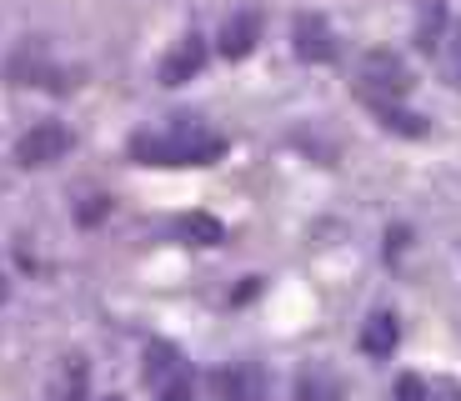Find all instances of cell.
I'll return each instance as SVG.
<instances>
[{"mask_svg": "<svg viewBox=\"0 0 461 401\" xmlns=\"http://www.w3.org/2000/svg\"><path fill=\"white\" fill-rule=\"evenodd\" d=\"M131 150H136V160H146V166H211V160L226 156V136L211 131L206 121H196V115H181L176 126L136 136Z\"/></svg>", "mask_w": 461, "mask_h": 401, "instance_id": "obj_1", "label": "cell"}, {"mask_svg": "<svg viewBox=\"0 0 461 401\" xmlns=\"http://www.w3.org/2000/svg\"><path fill=\"white\" fill-rule=\"evenodd\" d=\"M406 91H411V70H406L402 56H392V50H371V56L361 60L357 96L371 105V111H392V105H402Z\"/></svg>", "mask_w": 461, "mask_h": 401, "instance_id": "obj_2", "label": "cell"}, {"mask_svg": "<svg viewBox=\"0 0 461 401\" xmlns=\"http://www.w3.org/2000/svg\"><path fill=\"white\" fill-rule=\"evenodd\" d=\"M70 150V131L60 121H41L31 126L21 141H15V160H21L25 171H41V166H56L60 156Z\"/></svg>", "mask_w": 461, "mask_h": 401, "instance_id": "obj_3", "label": "cell"}, {"mask_svg": "<svg viewBox=\"0 0 461 401\" xmlns=\"http://www.w3.org/2000/svg\"><path fill=\"white\" fill-rule=\"evenodd\" d=\"M256 41H261V11H236L216 35V46L226 60H246L256 50Z\"/></svg>", "mask_w": 461, "mask_h": 401, "instance_id": "obj_4", "label": "cell"}, {"mask_svg": "<svg viewBox=\"0 0 461 401\" xmlns=\"http://www.w3.org/2000/svg\"><path fill=\"white\" fill-rule=\"evenodd\" d=\"M201 66H206V35H181L176 50L161 60V86H185Z\"/></svg>", "mask_w": 461, "mask_h": 401, "instance_id": "obj_5", "label": "cell"}, {"mask_svg": "<svg viewBox=\"0 0 461 401\" xmlns=\"http://www.w3.org/2000/svg\"><path fill=\"white\" fill-rule=\"evenodd\" d=\"M296 56L306 66H321V60L336 56V35L326 25V15H301L296 21Z\"/></svg>", "mask_w": 461, "mask_h": 401, "instance_id": "obj_6", "label": "cell"}, {"mask_svg": "<svg viewBox=\"0 0 461 401\" xmlns=\"http://www.w3.org/2000/svg\"><path fill=\"white\" fill-rule=\"evenodd\" d=\"M86 391H91V367L81 356H66L50 377V401H86Z\"/></svg>", "mask_w": 461, "mask_h": 401, "instance_id": "obj_7", "label": "cell"}, {"mask_svg": "<svg viewBox=\"0 0 461 401\" xmlns=\"http://www.w3.org/2000/svg\"><path fill=\"white\" fill-rule=\"evenodd\" d=\"M396 336H402V321H396L392 311H376V316L361 326V346H366V356H392Z\"/></svg>", "mask_w": 461, "mask_h": 401, "instance_id": "obj_8", "label": "cell"}, {"mask_svg": "<svg viewBox=\"0 0 461 401\" xmlns=\"http://www.w3.org/2000/svg\"><path fill=\"white\" fill-rule=\"evenodd\" d=\"M176 231H181L191 246H221V236H226V226H221L216 216H206V211H191V216L176 221Z\"/></svg>", "mask_w": 461, "mask_h": 401, "instance_id": "obj_9", "label": "cell"}, {"mask_svg": "<svg viewBox=\"0 0 461 401\" xmlns=\"http://www.w3.org/2000/svg\"><path fill=\"white\" fill-rule=\"evenodd\" d=\"M150 361H146V377L156 381V387H171L176 377H181V351L176 346H166V342H150Z\"/></svg>", "mask_w": 461, "mask_h": 401, "instance_id": "obj_10", "label": "cell"}, {"mask_svg": "<svg viewBox=\"0 0 461 401\" xmlns=\"http://www.w3.org/2000/svg\"><path fill=\"white\" fill-rule=\"evenodd\" d=\"M441 35H447V11H441V0H431L427 15H421V31H416V46L437 56V50H441Z\"/></svg>", "mask_w": 461, "mask_h": 401, "instance_id": "obj_11", "label": "cell"}, {"mask_svg": "<svg viewBox=\"0 0 461 401\" xmlns=\"http://www.w3.org/2000/svg\"><path fill=\"white\" fill-rule=\"evenodd\" d=\"M381 115V126L386 131H396V136H427V115H416V111H406V105H392V111H376Z\"/></svg>", "mask_w": 461, "mask_h": 401, "instance_id": "obj_12", "label": "cell"}, {"mask_svg": "<svg viewBox=\"0 0 461 401\" xmlns=\"http://www.w3.org/2000/svg\"><path fill=\"white\" fill-rule=\"evenodd\" d=\"M441 41H447V46L437 50V56H441V76H447L451 86L461 91V21L447 25V35H441Z\"/></svg>", "mask_w": 461, "mask_h": 401, "instance_id": "obj_13", "label": "cell"}, {"mask_svg": "<svg viewBox=\"0 0 461 401\" xmlns=\"http://www.w3.org/2000/svg\"><path fill=\"white\" fill-rule=\"evenodd\" d=\"M396 401H427V381H421V377H402V381H396Z\"/></svg>", "mask_w": 461, "mask_h": 401, "instance_id": "obj_14", "label": "cell"}, {"mask_svg": "<svg viewBox=\"0 0 461 401\" xmlns=\"http://www.w3.org/2000/svg\"><path fill=\"white\" fill-rule=\"evenodd\" d=\"M301 401H336V391L321 387L316 377H306V381H301Z\"/></svg>", "mask_w": 461, "mask_h": 401, "instance_id": "obj_15", "label": "cell"}, {"mask_svg": "<svg viewBox=\"0 0 461 401\" xmlns=\"http://www.w3.org/2000/svg\"><path fill=\"white\" fill-rule=\"evenodd\" d=\"M156 401H191V387H185V377H176L171 387H161V396Z\"/></svg>", "mask_w": 461, "mask_h": 401, "instance_id": "obj_16", "label": "cell"}, {"mask_svg": "<svg viewBox=\"0 0 461 401\" xmlns=\"http://www.w3.org/2000/svg\"><path fill=\"white\" fill-rule=\"evenodd\" d=\"M101 216H105V201H95V206H81V211H76V221H81V226H95Z\"/></svg>", "mask_w": 461, "mask_h": 401, "instance_id": "obj_17", "label": "cell"}, {"mask_svg": "<svg viewBox=\"0 0 461 401\" xmlns=\"http://www.w3.org/2000/svg\"><path fill=\"white\" fill-rule=\"evenodd\" d=\"M437 401H461V387H456V381H447V387L437 391Z\"/></svg>", "mask_w": 461, "mask_h": 401, "instance_id": "obj_18", "label": "cell"}, {"mask_svg": "<svg viewBox=\"0 0 461 401\" xmlns=\"http://www.w3.org/2000/svg\"><path fill=\"white\" fill-rule=\"evenodd\" d=\"M0 301H5V281H0Z\"/></svg>", "mask_w": 461, "mask_h": 401, "instance_id": "obj_19", "label": "cell"}, {"mask_svg": "<svg viewBox=\"0 0 461 401\" xmlns=\"http://www.w3.org/2000/svg\"><path fill=\"white\" fill-rule=\"evenodd\" d=\"M105 401H121V396H105Z\"/></svg>", "mask_w": 461, "mask_h": 401, "instance_id": "obj_20", "label": "cell"}]
</instances>
